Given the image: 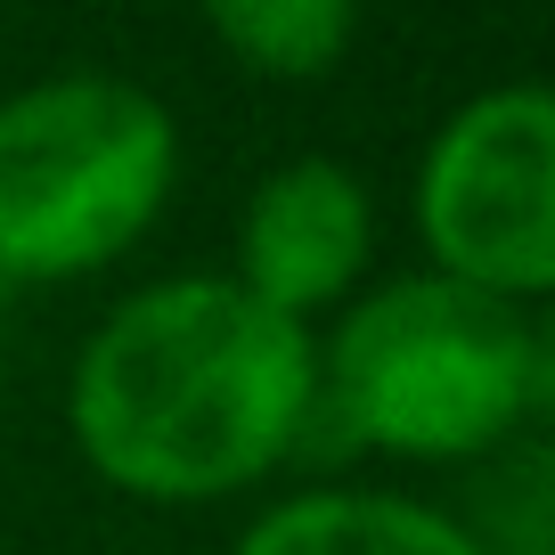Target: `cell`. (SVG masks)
<instances>
[{
    "label": "cell",
    "instance_id": "obj_1",
    "mask_svg": "<svg viewBox=\"0 0 555 555\" xmlns=\"http://www.w3.org/2000/svg\"><path fill=\"white\" fill-rule=\"evenodd\" d=\"M319 409V335L261 311L237 278H147L82 335L66 434L106 490L212 506L278 474Z\"/></svg>",
    "mask_w": 555,
    "mask_h": 555
},
{
    "label": "cell",
    "instance_id": "obj_2",
    "mask_svg": "<svg viewBox=\"0 0 555 555\" xmlns=\"http://www.w3.org/2000/svg\"><path fill=\"white\" fill-rule=\"evenodd\" d=\"M319 400L351 441L384 457H499L555 400V351L539 311L474 295L441 270H409L344 302L319 344Z\"/></svg>",
    "mask_w": 555,
    "mask_h": 555
},
{
    "label": "cell",
    "instance_id": "obj_3",
    "mask_svg": "<svg viewBox=\"0 0 555 555\" xmlns=\"http://www.w3.org/2000/svg\"><path fill=\"white\" fill-rule=\"evenodd\" d=\"M180 122L122 74H50L0 99V278L66 286L164 221Z\"/></svg>",
    "mask_w": 555,
    "mask_h": 555
},
{
    "label": "cell",
    "instance_id": "obj_4",
    "mask_svg": "<svg viewBox=\"0 0 555 555\" xmlns=\"http://www.w3.org/2000/svg\"><path fill=\"white\" fill-rule=\"evenodd\" d=\"M409 212L441 278L531 311L555 286V99L539 82L466 99L416 164Z\"/></svg>",
    "mask_w": 555,
    "mask_h": 555
},
{
    "label": "cell",
    "instance_id": "obj_5",
    "mask_svg": "<svg viewBox=\"0 0 555 555\" xmlns=\"http://www.w3.org/2000/svg\"><path fill=\"white\" fill-rule=\"evenodd\" d=\"M376 254V205L367 180L335 156H295L254 180L237 221V286L261 311L311 327V311L351 302Z\"/></svg>",
    "mask_w": 555,
    "mask_h": 555
},
{
    "label": "cell",
    "instance_id": "obj_6",
    "mask_svg": "<svg viewBox=\"0 0 555 555\" xmlns=\"http://www.w3.org/2000/svg\"><path fill=\"white\" fill-rule=\"evenodd\" d=\"M229 555H482V539H474V522L441 515L409 490L327 482L254 515Z\"/></svg>",
    "mask_w": 555,
    "mask_h": 555
},
{
    "label": "cell",
    "instance_id": "obj_7",
    "mask_svg": "<svg viewBox=\"0 0 555 555\" xmlns=\"http://www.w3.org/2000/svg\"><path fill=\"white\" fill-rule=\"evenodd\" d=\"M205 34L261 82H319L344 66L360 17L344 0H212Z\"/></svg>",
    "mask_w": 555,
    "mask_h": 555
},
{
    "label": "cell",
    "instance_id": "obj_8",
    "mask_svg": "<svg viewBox=\"0 0 555 555\" xmlns=\"http://www.w3.org/2000/svg\"><path fill=\"white\" fill-rule=\"evenodd\" d=\"M0 376H9V351H0Z\"/></svg>",
    "mask_w": 555,
    "mask_h": 555
}]
</instances>
